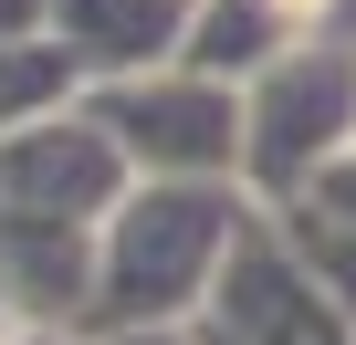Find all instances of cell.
Masks as SVG:
<instances>
[{"mask_svg": "<svg viewBox=\"0 0 356 345\" xmlns=\"http://www.w3.org/2000/svg\"><path fill=\"white\" fill-rule=\"evenodd\" d=\"M262 11H273V22H314V11H325V0H262Z\"/></svg>", "mask_w": 356, "mask_h": 345, "instance_id": "obj_1", "label": "cell"}]
</instances>
